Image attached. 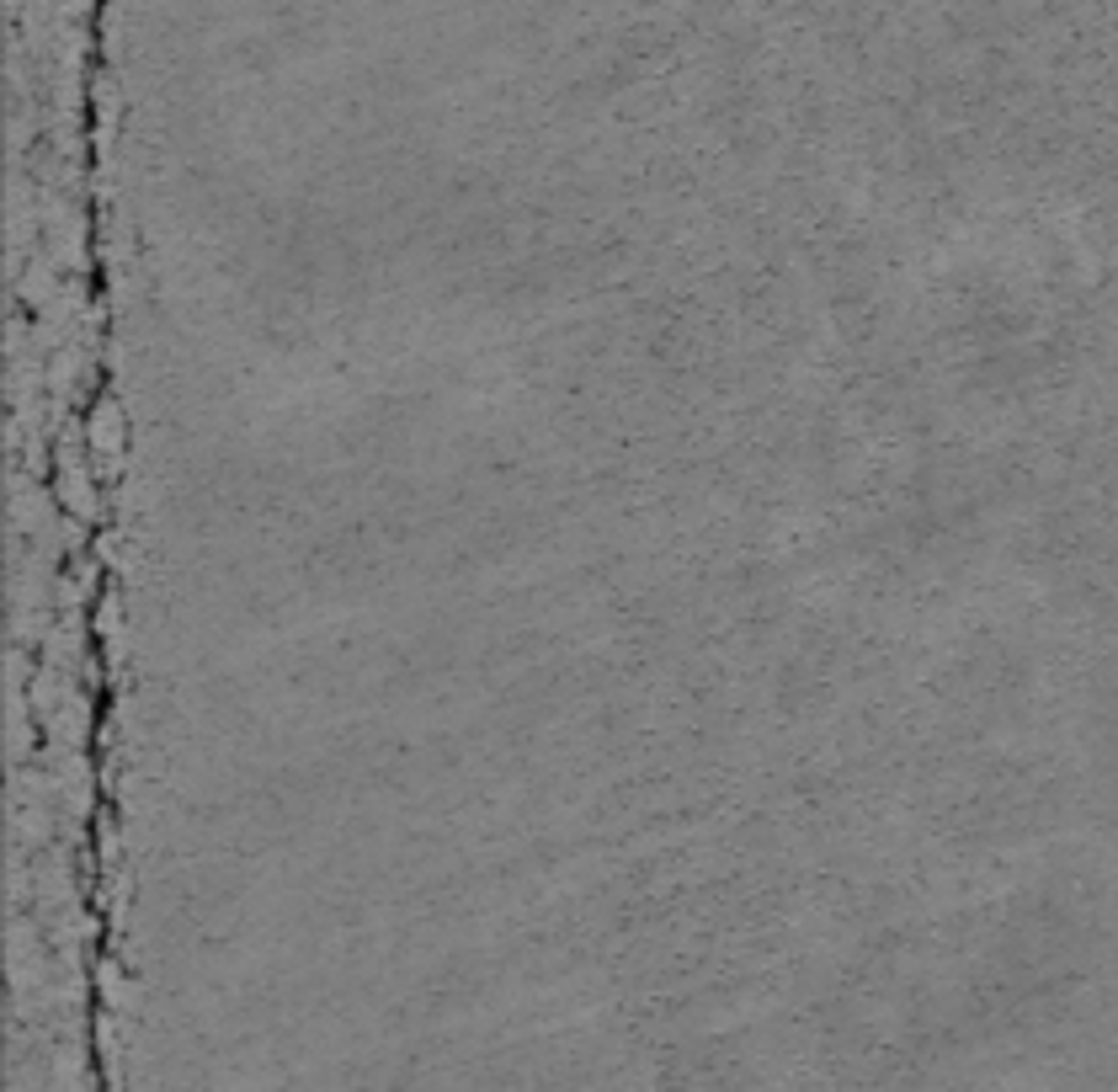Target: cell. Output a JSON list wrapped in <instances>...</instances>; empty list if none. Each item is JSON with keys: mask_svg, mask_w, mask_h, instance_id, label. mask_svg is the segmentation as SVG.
<instances>
[{"mask_svg": "<svg viewBox=\"0 0 1118 1092\" xmlns=\"http://www.w3.org/2000/svg\"><path fill=\"white\" fill-rule=\"evenodd\" d=\"M85 448H92L102 480H113L123 469V453H128V422L113 395H97L92 410H85Z\"/></svg>", "mask_w": 1118, "mask_h": 1092, "instance_id": "1", "label": "cell"}, {"mask_svg": "<svg viewBox=\"0 0 1118 1092\" xmlns=\"http://www.w3.org/2000/svg\"><path fill=\"white\" fill-rule=\"evenodd\" d=\"M92 634H97V640L123 634V598L113 592V586H102V598L92 603Z\"/></svg>", "mask_w": 1118, "mask_h": 1092, "instance_id": "2", "label": "cell"}, {"mask_svg": "<svg viewBox=\"0 0 1118 1092\" xmlns=\"http://www.w3.org/2000/svg\"><path fill=\"white\" fill-rule=\"evenodd\" d=\"M97 991H102V1007H113V1013L128 1007V980H123L118 959H97Z\"/></svg>", "mask_w": 1118, "mask_h": 1092, "instance_id": "3", "label": "cell"}]
</instances>
